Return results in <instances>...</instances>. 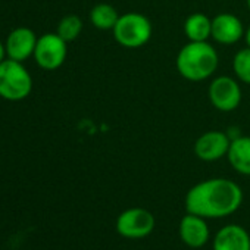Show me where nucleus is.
<instances>
[{"label": "nucleus", "mask_w": 250, "mask_h": 250, "mask_svg": "<svg viewBox=\"0 0 250 250\" xmlns=\"http://www.w3.org/2000/svg\"><path fill=\"white\" fill-rule=\"evenodd\" d=\"M213 250H250V235L240 225H225L215 234Z\"/></svg>", "instance_id": "obj_12"}, {"label": "nucleus", "mask_w": 250, "mask_h": 250, "mask_svg": "<svg viewBox=\"0 0 250 250\" xmlns=\"http://www.w3.org/2000/svg\"><path fill=\"white\" fill-rule=\"evenodd\" d=\"M156 221L150 210L143 208H130L116 218V232L125 238H143L152 234Z\"/></svg>", "instance_id": "obj_5"}, {"label": "nucleus", "mask_w": 250, "mask_h": 250, "mask_svg": "<svg viewBox=\"0 0 250 250\" xmlns=\"http://www.w3.org/2000/svg\"><path fill=\"white\" fill-rule=\"evenodd\" d=\"M66 42L58 36V33H47L39 37L34 50V59L42 69L55 71L61 68L66 59L68 47Z\"/></svg>", "instance_id": "obj_6"}, {"label": "nucleus", "mask_w": 250, "mask_h": 250, "mask_svg": "<svg viewBox=\"0 0 250 250\" xmlns=\"http://www.w3.org/2000/svg\"><path fill=\"white\" fill-rule=\"evenodd\" d=\"M229 137L224 131H206L194 143V153L200 161L213 162L227 156L229 149Z\"/></svg>", "instance_id": "obj_8"}, {"label": "nucleus", "mask_w": 250, "mask_h": 250, "mask_svg": "<svg viewBox=\"0 0 250 250\" xmlns=\"http://www.w3.org/2000/svg\"><path fill=\"white\" fill-rule=\"evenodd\" d=\"M227 158L234 171L250 177V137L238 136L232 139Z\"/></svg>", "instance_id": "obj_13"}, {"label": "nucleus", "mask_w": 250, "mask_h": 250, "mask_svg": "<svg viewBox=\"0 0 250 250\" xmlns=\"http://www.w3.org/2000/svg\"><path fill=\"white\" fill-rule=\"evenodd\" d=\"M247 8H249V11H250V0H247Z\"/></svg>", "instance_id": "obj_20"}, {"label": "nucleus", "mask_w": 250, "mask_h": 250, "mask_svg": "<svg viewBox=\"0 0 250 250\" xmlns=\"http://www.w3.org/2000/svg\"><path fill=\"white\" fill-rule=\"evenodd\" d=\"M178 232L183 243L191 249L203 247L209 240V227L205 218L188 212L180 221Z\"/></svg>", "instance_id": "obj_11"}, {"label": "nucleus", "mask_w": 250, "mask_h": 250, "mask_svg": "<svg viewBox=\"0 0 250 250\" xmlns=\"http://www.w3.org/2000/svg\"><path fill=\"white\" fill-rule=\"evenodd\" d=\"M81 31H83V21L77 15H66V17H63L59 21L58 30H56L58 36L62 37L66 43L77 40L80 37Z\"/></svg>", "instance_id": "obj_16"}, {"label": "nucleus", "mask_w": 250, "mask_h": 250, "mask_svg": "<svg viewBox=\"0 0 250 250\" xmlns=\"http://www.w3.org/2000/svg\"><path fill=\"white\" fill-rule=\"evenodd\" d=\"M240 18L232 14H218L212 20V39L219 44H234L244 37Z\"/></svg>", "instance_id": "obj_10"}, {"label": "nucleus", "mask_w": 250, "mask_h": 250, "mask_svg": "<svg viewBox=\"0 0 250 250\" xmlns=\"http://www.w3.org/2000/svg\"><path fill=\"white\" fill-rule=\"evenodd\" d=\"M112 33L116 43H119L122 47L139 49L152 39L153 27L149 18L143 14L128 12L119 17Z\"/></svg>", "instance_id": "obj_4"}, {"label": "nucleus", "mask_w": 250, "mask_h": 250, "mask_svg": "<svg viewBox=\"0 0 250 250\" xmlns=\"http://www.w3.org/2000/svg\"><path fill=\"white\" fill-rule=\"evenodd\" d=\"M218 53L208 42H188L177 55V69L188 81H205L218 68Z\"/></svg>", "instance_id": "obj_2"}, {"label": "nucleus", "mask_w": 250, "mask_h": 250, "mask_svg": "<svg viewBox=\"0 0 250 250\" xmlns=\"http://www.w3.org/2000/svg\"><path fill=\"white\" fill-rule=\"evenodd\" d=\"M232 71L237 80L250 85V47L241 49L234 55Z\"/></svg>", "instance_id": "obj_17"}, {"label": "nucleus", "mask_w": 250, "mask_h": 250, "mask_svg": "<svg viewBox=\"0 0 250 250\" xmlns=\"http://www.w3.org/2000/svg\"><path fill=\"white\" fill-rule=\"evenodd\" d=\"M119 17L121 15L118 14V11L112 5H107V3H99L90 11L91 25L102 31L113 30Z\"/></svg>", "instance_id": "obj_15"}, {"label": "nucleus", "mask_w": 250, "mask_h": 250, "mask_svg": "<svg viewBox=\"0 0 250 250\" xmlns=\"http://www.w3.org/2000/svg\"><path fill=\"white\" fill-rule=\"evenodd\" d=\"M184 34L188 42H208L212 39V20L200 12L190 15L184 22Z\"/></svg>", "instance_id": "obj_14"}, {"label": "nucleus", "mask_w": 250, "mask_h": 250, "mask_svg": "<svg viewBox=\"0 0 250 250\" xmlns=\"http://www.w3.org/2000/svg\"><path fill=\"white\" fill-rule=\"evenodd\" d=\"M37 36L28 27H18L11 31L5 42L6 56L12 61L24 62L28 58L34 56L37 46Z\"/></svg>", "instance_id": "obj_9"}, {"label": "nucleus", "mask_w": 250, "mask_h": 250, "mask_svg": "<svg viewBox=\"0 0 250 250\" xmlns=\"http://www.w3.org/2000/svg\"><path fill=\"white\" fill-rule=\"evenodd\" d=\"M244 40H246L247 47H250V27L244 31Z\"/></svg>", "instance_id": "obj_19"}, {"label": "nucleus", "mask_w": 250, "mask_h": 250, "mask_svg": "<svg viewBox=\"0 0 250 250\" xmlns=\"http://www.w3.org/2000/svg\"><path fill=\"white\" fill-rule=\"evenodd\" d=\"M208 96L212 106L221 112H232L241 103V88L237 80L221 75L216 77L208 88Z\"/></svg>", "instance_id": "obj_7"}, {"label": "nucleus", "mask_w": 250, "mask_h": 250, "mask_svg": "<svg viewBox=\"0 0 250 250\" xmlns=\"http://www.w3.org/2000/svg\"><path fill=\"white\" fill-rule=\"evenodd\" d=\"M33 78L22 62L6 58L0 63V97L9 102H20L30 96Z\"/></svg>", "instance_id": "obj_3"}, {"label": "nucleus", "mask_w": 250, "mask_h": 250, "mask_svg": "<svg viewBox=\"0 0 250 250\" xmlns=\"http://www.w3.org/2000/svg\"><path fill=\"white\" fill-rule=\"evenodd\" d=\"M243 202L238 184L227 178H210L193 186L186 194V210L202 218H224Z\"/></svg>", "instance_id": "obj_1"}, {"label": "nucleus", "mask_w": 250, "mask_h": 250, "mask_svg": "<svg viewBox=\"0 0 250 250\" xmlns=\"http://www.w3.org/2000/svg\"><path fill=\"white\" fill-rule=\"evenodd\" d=\"M8 56H6V49H5V44L0 42V63H2L5 59H6Z\"/></svg>", "instance_id": "obj_18"}]
</instances>
